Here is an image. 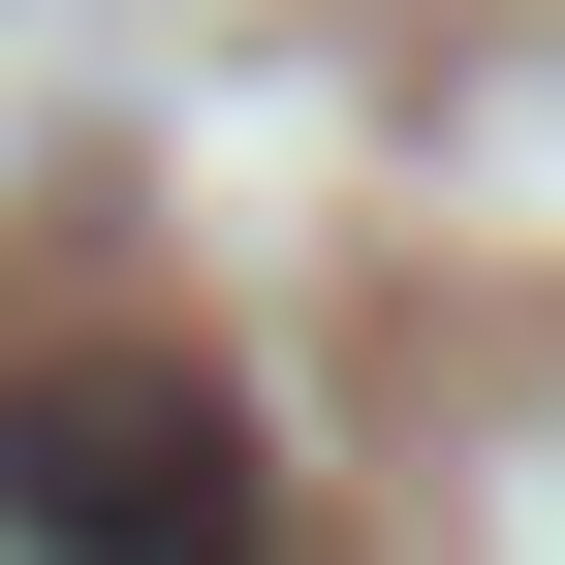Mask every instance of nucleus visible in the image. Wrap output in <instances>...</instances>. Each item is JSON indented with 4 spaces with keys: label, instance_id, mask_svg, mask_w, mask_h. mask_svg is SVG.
Segmentation results:
<instances>
[{
    "label": "nucleus",
    "instance_id": "1",
    "mask_svg": "<svg viewBox=\"0 0 565 565\" xmlns=\"http://www.w3.org/2000/svg\"><path fill=\"white\" fill-rule=\"evenodd\" d=\"M0 534H32V565H282L252 408L189 377V345H126V315L0 345Z\"/></svg>",
    "mask_w": 565,
    "mask_h": 565
}]
</instances>
